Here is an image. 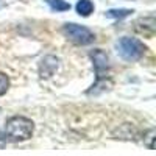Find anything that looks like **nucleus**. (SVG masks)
Wrapping results in <instances>:
<instances>
[{"instance_id":"obj_1","label":"nucleus","mask_w":156,"mask_h":156,"mask_svg":"<svg viewBox=\"0 0 156 156\" xmlns=\"http://www.w3.org/2000/svg\"><path fill=\"white\" fill-rule=\"evenodd\" d=\"M34 125L28 117L14 115L5 123V136L12 142H22L31 137Z\"/></svg>"},{"instance_id":"obj_7","label":"nucleus","mask_w":156,"mask_h":156,"mask_svg":"<svg viewBox=\"0 0 156 156\" xmlns=\"http://www.w3.org/2000/svg\"><path fill=\"white\" fill-rule=\"evenodd\" d=\"M45 2L53 11H67L70 8V5L66 0H45Z\"/></svg>"},{"instance_id":"obj_4","label":"nucleus","mask_w":156,"mask_h":156,"mask_svg":"<svg viewBox=\"0 0 156 156\" xmlns=\"http://www.w3.org/2000/svg\"><path fill=\"white\" fill-rule=\"evenodd\" d=\"M90 58H92V61H94V67H95L97 76L101 78V75L109 69L108 55H106L103 50H94L92 53H90Z\"/></svg>"},{"instance_id":"obj_10","label":"nucleus","mask_w":156,"mask_h":156,"mask_svg":"<svg viewBox=\"0 0 156 156\" xmlns=\"http://www.w3.org/2000/svg\"><path fill=\"white\" fill-rule=\"evenodd\" d=\"M153 139H154V129H150L148 134H147V145H148V148H150V150H153V148H154L153 142H151Z\"/></svg>"},{"instance_id":"obj_11","label":"nucleus","mask_w":156,"mask_h":156,"mask_svg":"<svg viewBox=\"0 0 156 156\" xmlns=\"http://www.w3.org/2000/svg\"><path fill=\"white\" fill-rule=\"evenodd\" d=\"M5 142H6V137H5L2 133H0V148H3V147H5Z\"/></svg>"},{"instance_id":"obj_6","label":"nucleus","mask_w":156,"mask_h":156,"mask_svg":"<svg viewBox=\"0 0 156 156\" xmlns=\"http://www.w3.org/2000/svg\"><path fill=\"white\" fill-rule=\"evenodd\" d=\"M94 11V3L90 0H78L76 3V12L83 17H87Z\"/></svg>"},{"instance_id":"obj_8","label":"nucleus","mask_w":156,"mask_h":156,"mask_svg":"<svg viewBox=\"0 0 156 156\" xmlns=\"http://www.w3.org/2000/svg\"><path fill=\"white\" fill-rule=\"evenodd\" d=\"M131 9H109L106 11V17H114V19H122L131 14Z\"/></svg>"},{"instance_id":"obj_2","label":"nucleus","mask_w":156,"mask_h":156,"mask_svg":"<svg viewBox=\"0 0 156 156\" xmlns=\"http://www.w3.org/2000/svg\"><path fill=\"white\" fill-rule=\"evenodd\" d=\"M115 50L119 56L125 61H139L144 56L147 47L144 45V42H140L137 37H120L115 44Z\"/></svg>"},{"instance_id":"obj_9","label":"nucleus","mask_w":156,"mask_h":156,"mask_svg":"<svg viewBox=\"0 0 156 156\" xmlns=\"http://www.w3.org/2000/svg\"><path fill=\"white\" fill-rule=\"evenodd\" d=\"M9 87V80H8V76L5 73L0 72V95H3L6 90Z\"/></svg>"},{"instance_id":"obj_3","label":"nucleus","mask_w":156,"mask_h":156,"mask_svg":"<svg viewBox=\"0 0 156 156\" xmlns=\"http://www.w3.org/2000/svg\"><path fill=\"white\" fill-rule=\"evenodd\" d=\"M62 33L69 41H72L73 44H78V45H87L95 41V34L92 31L86 27L76 25V23H66L62 27Z\"/></svg>"},{"instance_id":"obj_5","label":"nucleus","mask_w":156,"mask_h":156,"mask_svg":"<svg viewBox=\"0 0 156 156\" xmlns=\"http://www.w3.org/2000/svg\"><path fill=\"white\" fill-rule=\"evenodd\" d=\"M58 69V59L55 56H45L41 62V75L42 76H50Z\"/></svg>"}]
</instances>
